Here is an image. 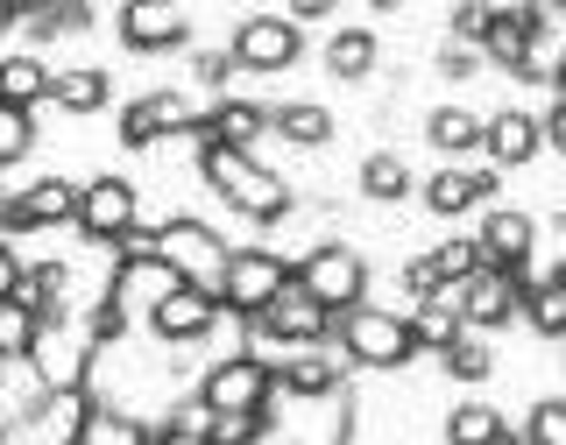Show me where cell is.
I'll return each mask as SVG.
<instances>
[{"instance_id":"cell-17","label":"cell","mask_w":566,"mask_h":445,"mask_svg":"<svg viewBox=\"0 0 566 445\" xmlns=\"http://www.w3.org/2000/svg\"><path fill=\"white\" fill-rule=\"evenodd\" d=\"M262 135H270V106H262V99H234V93L212 99L199 114V128H191L199 149H206V141H220V149H255Z\"/></svg>"},{"instance_id":"cell-21","label":"cell","mask_w":566,"mask_h":445,"mask_svg":"<svg viewBox=\"0 0 566 445\" xmlns=\"http://www.w3.org/2000/svg\"><path fill=\"white\" fill-rule=\"evenodd\" d=\"M106 290H114L120 305H135V297H149V311H156V305H164L170 290H185V276H177L164 255H135V262H114V276H106Z\"/></svg>"},{"instance_id":"cell-26","label":"cell","mask_w":566,"mask_h":445,"mask_svg":"<svg viewBox=\"0 0 566 445\" xmlns=\"http://www.w3.org/2000/svg\"><path fill=\"white\" fill-rule=\"evenodd\" d=\"M270 128L283 141H297V149H326V141H333V114L318 99H283V106H270Z\"/></svg>"},{"instance_id":"cell-40","label":"cell","mask_w":566,"mask_h":445,"mask_svg":"<svg viewBox=\"0 0 566 445\" xmlns=\"http://www.w3.org/2000/svg\"><path fill=\"white\" fill-rule=\"evenodd\" d=\"M474 71H482V50H468V43L439 50V78H474Z\"/></svg>"},{"instance_id":"cell-31","label":"cell","mask_w":566,"mask_h":445,"mask_svg":"<svg viewBox=\"0 0 566 445\" xmlns=\"http://www.w3.org/2000/svg\"><path fill=\"white\" fill-rule=\"evenodd\" d=\"M276 432V411H248V417H206L199 445H262Z\"/></svg>"},{"instance_id":"cell-19","label":"cell","mask_w":566,"mask_h":445,"mask_svg":"<svg viewBox=\"0 0 566 445\" xmlns=\"http://www.w3.org/2000/svg\"><path fill=\"white\" fill-rule=\"evenodd\" d=\"M538 149H545V114H524V106L489 114V170H524Z\"/></svg>"},{"instance_id":"cell-33","label":"cell","mask_w":566,"mask_h":445,"mask_svg":"<svg viewBox=\"0 0 566 445\" xmlns=\"http://www.w3.org/2000/svg\"><path fill=\"white\" fill-rule=\"evenodd\" d=\"M85 332H93V347H99V353H106V347H120V340H128V305H120L114 290H99V305L85 311Z\"/></svg>"},{"instance_id":"cell-10","label":"cell","mask_w":566,"mask_h":445,"mask_svg":"<svg viewBox=\"0 0 566 445\" xmlns=\"http://www.w3.org/2000/svg\"><path fill=\"white\" fill-rule=\"evenodd\" d=\"M78 205H85V184H71V177H35V184H22L8 199V212H0V226L8 234H43V226H78Z\"/></svg>"},{"instance_id":"cell-22","label":"cell","mask_w":566,"mask_h":445,"mask_svg":"<svg viewBox=\"0 0 566 445\" xmlns=\"http://www.w3.org/2000/svg\"><path fill=\"white\" fill-rule=\"evenodd\" d=\"M424 141L460 163L468 149H489V114H468V106H432V114H424Z\"/></svg>"},{"instance_id":"cell-34","label":"cell","mask_w":566,"mask_h":445,"mask_svg":"<svg viewBox=\"0 0 566 445\" xmlns=\"http://www.w3.org/2000/svg\"><path fill=\"white\" fill-rule=\"evenodd\" d=\"M35 149V114L29 106H0V163H22Z\"/></svg>"},{"instance_id":"cell-6","label":"cell","mask_w":566,"mask_h":445,"mask_svg":"<svg viewBox=\"0 0 566 445\" xmlns=\"http://www.w3.org/2000/svg\"><path fill=\"white\" fill-rule=\"evenodd\" d=\"M283 290H297V262H283L276 247H234V269H227V290H220L227 311L255 326Z\"/></svg>"},{"instance_id":"cell-25","label":"cell","mask_w":566,"mask_h":445,"mask_svg":"<svg viewBox=\"0 0 566 445\" xmlns=\"http://www.w3.org/2000/svg\"><path fill=\"white\" fill-rule=\"evenodd\" d=\"M50 85H57V71L43 57H29V50H14V57L0 64V106H29L35 114V99H50Z\"/></svg>"},{"instance_id":"cell-8","label":"cell","mask_w":566,"mask_h":445,"mask_svg":"<svg viewBox=\"0 0 566 445\" xmlns=\"http://www.w3.org/2000/svg\"><path fill=\"white\" fill-rule=\"evenodd\" d=\"M234 64L241 71H255V78H270V71H291L297 57H305V29L291 22V14H270V8H255V14H241L234 22Z\"/></svg>"},{"instance_id":"cell-38","label":"cell","mask_w":566,"mask_h":445,"mask_svg":"<svg viewBox=\"0 0 566 445\" xmlns=\"http://www.w3.org/2000/svg\"><path fill=\"white\" fill-rule=\"evenodd\" d=\"M439 290H447V276H439L432 255H411V262H403V297H411V305H432Z\"/></svg>"},{"instance_id":"cell-41","label":"cell","mask_w":566,"mask_h":445,"mask_svg":"<svg viewBox=\"0 0 566 445\" xmlns=\"http://www.w3.org/2000/svg\"><path fill=\"white\" fill-rule=\"evenodd\" d=\"M545 149H559V156H566V99L545 106Z\"/></svg>"},{"instance_id":"cell-29","label":"cell","mask_w":566,"mask_h":445,"mask_svg":"<svg viewBox=\"0 0 566 445\" xmlns=\"http://www.w3.org/2000/svg\"><path fill=\"white\" fill-rule=\"evenodd\" d=\"M510 438V417L495 403H453L447 411V445H503Z\"/></svg>"},{"instance_id":"cell-44","label":"cell","mask_w":566,"mask_h":445,"mask_svg":"<svg viewBox=\"0 0 566 445\" xmlns=\"http://www.w3.org/2000/svg\"><path fill=\"white\" fill-rule=\"evenodd\" d=\"M559 353H566V340H559Z\"/></svg>"},{"instance_id":"cell-23","label":"cell","mask_w":566,"mask_h":445,"mask_svg":"<svg viewBox=\"0 0 566 445\" xmlns=\"http://www.w3.org/2000/svg\"><path fill=\"white\" fill-rule=\"evenodd\" d=\"M71 445H149V424H142V417H128L120 403L93 396V411H85V424L71 432Z\"/></svg>"},{"instance_id":"cell-15","label":"cell","mask_w":566,"mask_h":445,"mask_svg":"<svg viewBox=\"0 0 566 445\" xmlns=\"http://www.w3.org/2000/svg\"><path fill=\"white\" fill-rule=\"evenodd\" d=\"M220 318H227L220 297H206V290H191V283H185V290H170L164 305L149 311V332L164 347H199V340H212V326H220Z\"/></svg>"},{"instance_id":"cell-43","label":"cell","mask_w":566,"mask_h":445,"mask_svg":"<svg viewBox=\"0 0 566 445\" xmlns=\"http://www.w3.org/2000/svg\"><path fill=\"white\" fill-rule=\"evenodd\" d=\"M553 283H559V290H566V255H559V262H553Z\"/></svg>"},{"instance_id":"cell-28","label":"cell","mask_w":566,"mask_h":445,"mask_svg":"<svg viewBox=\"0 0 566 445\" xmlns=\"http://www.w3.org/2000/svg\"><path fill=\"white\" fill-rule=\"evenodd\" d=\"M376 57H382V50H376V29H361V22H354V29H333V43H326V71H333V78H368V71H376Z\"/></svg>"},{"instance_id":"cell-5","label":"cell","mask_w":566,"mask_h":445,"mask_svg":"<svg viewBox=\"0 0 566 445\" xmlns=\"http://www.w3.org/2000/svg\"><path fill=\"white\" fill-rule=\"evenodd\" d=\"M164 262L191 283V290L220 297V290H227V269H234V247L212 234L206 220H191V212H170V220H164Z\"/></svg>"},{"instance_id":"cell-1","label":"cell","mask_w":566,"mask_h":445,"mask_svg":"<svg viewBox=\"0 0 566 445\" xmlns=\"http://www.w3.org/2000/svg\"><path fill=\"white\" fill-rule=\"evenodd\" d=\"M199 177H206L212 199L234 205L241 220H255V226H276V220H291V212H297L291 177L270 170L255 149H220V141H206V149H199Z\"/></svg>"},{"instance_id":"cell-14","label":"cell","mask_w":566,"mask_h":445,"mask_svg":"<svg viewBox=\"0 0 566 445\" xmlns=\"http://www.w3.org/2000/svg\"><path fill=\"white\" fill-rule=\"evenodd\" d=\"M199 114H191L185 93H142L120 106V149H156L164 135H191Z\"/></svg>"},{"instance_id":"cell-9","label":"cell","mask_w":566,"mask_h":445,"mask_svg":"<svg viewBox=\"0 0 566 445\" xmlns=\"http://www.w3.org/2000/svg\"><path fill=\"white\" fill-rule=\"evenodd\" d=\"M333 326H340V318L318 305V297H305V290H283L276 305L255 318V340H276L283 353H312V347H333Z\"/></svg>"},{"instance_id":"cell-18","label":"cell","mask_w":566,"mask_h":445,"mask_svg":"<svg viewBox=\"0 0 566 445\" xmlns=\"http://www.w3.org/2000/svg\"><path fill=\"white\" fill-rule=\"evenodd\" d=\"M482 255H489V269H510V276H531V247H538V220L517 205H495L489 220H482Z\"/></svg>"},{"instance_id":"cell-3","label":"cell","mask_w":566,"mask_h":445,"mask_svg":"<svg viewBox=\"0 0 566 445\" xmlns=\"http://www.w3.org/2000/svg\"><path fill=\"white\" fill-rule=\"evenodd\" d=\"M276 361H262L255 347H241V353H227V361H212L206 368V382H199V403L212 417H248V411H276Z\"/></svg>"},{"instance_id":"cell-24","label":"cell","mask_w":566,"mask_h":445,"mask_svg":"<svg viewBox=\"0 0 566 445\" xmlns=\"http://www.w3.org/2000/svg\"><path fill=\"white\" fill-rule=\"evenodd\" d=\"M50 99H57L64 114H106V99H114V78H106L99 64H71V71H57Z\"/></svg>"},{"instance_id":"cell-16","label":"cell","mask_w":566,"mask_h":445,"mask_svg":"<svg viewBox=\"0 0 566 445\" xmlns=\"http://www.w3.org/2000/svg\"><path fill=\"white\" fill-rule=\"evenodd\" d=\"M276 389L297 403H333L347 389V361L333 347H312V353H283L276 361Z\"/></svg>"},{"instance_id":"cell-45","label":"cell","mask_w":566,"mask_h":445,"mask_svg":"<svg viewBox=\"0 0 566 445\" xmlns=\"http://www.w3.org/2000/svg\"><path fill=\"white\" fill-rule=\"evenodd\" d=\"M559 220H566V212H559Z\"/></svg>"},{"instance_id":"cell-2","label":"cell","mask_w":566,"mask_h":445,"mask_svg":"<svg viewBox=\"0 0 566 445\" xmlns=\"http://www.w3.org/2000/svg\"><path fill=\"white\" fill-rule=\"evenodd\" d=\"M333 347H340L354 368H411L418 361L411 311H389V305H354V311H340Z\"/></svg>"},{"instance_id":"cell-30","label":"cell","mask_w":566,"mask_h":445,"mask_svg":"<svg viewBox=\"0 0 566 445\" xmlns=\"http://www.w3.org/2000/svg\"><path fill=\"white\" fill-rule=\"evenodd\" d=\"M22 29L35 35V43H50V35H78V29H93V8H85V0H57V8L22 14Z\"/></svg>"},{"instance_id":"cell-13","label":"cell","mask_w":566,"mask_h":445,"mask_svg":"<svg viewBox=\"0 0 566 445\" xmlns=\"http://www.w3.org/2000/svg\"><path fill=\"white\" fill-rule=\"evenodd\" d=\"M114 29H120V43H128L135 57H164V50L191 43V14L177 8V0H128Z\"/></svg>"},{"instance_id":"cell-32","label":"cell","mask_w":566,"mask_h":445,"mask_svg":"<svg viewBox=\"0 0 566 445\" xmlns=\"http://www.w3.org/2000/svg\"><path fill=\"white\" fill-rule=\"evenodd\" d=\"M35 340H43V318L22 311V305H0V353H8V361H29Z\"/></svg>"},{"instance_id":"cell-4","label":"cell","mask_w":566,"mask_h":445,"mask_svg":"<svg viewBox=\"0 0 566 445\" xmlns=\"http://www.w3.org/2000/svg\"><path fill=\"white\" fill-rule=\"evenodd\" d=\"M297 290L318 297L333 318L354 311V305H368V255L347 247V241H318L312 255H297Z\"/></svg>"},{"instance_id":"cell-42","label":"cell","mask_w":566,"mask_h":445,"mask_svg":"<svg viewBox=\"0 0 566 445\" xmlns=\"http://www.w3.org/2000/svg\"><path fill=\"white\" fill-rule=\"evenodd\" d=\"M553 93L566 99V50H553Z\"/></svg>"},{"instance_id":"cell-37","label":"cell","mask_w":566,"mask_h":445,"mask_svg":"<svg viewBox=\"0 0 566 445\" xmlns=\"http://www.w3.org/2000/svg\"><path fill=\"white\" fill-rule=\"evenodd\" d=\"M447 29H453V43L482 50V43H489V29H495V8H482V0H460V8L447 14Z\"/></svg>"},{"instance_id":"cell-7","label":"cell","mask_w":566,"mask_h":445,"mask_svg":"<svg viewBox=\"0 0 566 445\" xmlns=\"http://www.w3.org/2000/svg\"><path fill=\"white\" fill-rule=\"evenodd\" d=\"M93 361H99V347H93V332H85V318L43 326V340L29 353V368L43 375L50 396H85V389H93Z\"/></svg>"},{"instance_id":"cell-20","label":"cell","mask_w":566,"mask_h":445,"mask_svg":"<svg viewBox=\"0 0 566 445\" xmlns=\"http://www.w3.org/2000/svg\"><path fill=\"white\" fill-rule=\"evenodd\" d=\"M495 177H503V170L447 163V170H432V177H424V205H432L439 220H460V212H474V205H489V199H495Z\"/></svg>"},{"instance_id":"cell-35","label":"cell","mask_w":566,"mask_h":445,"mask_svg":"<svg viewBox=\"0 0 566 445\" xmlns=\"http://www.w3.org/2000/svg\"><path fill=\"white\" fill-rule=\"evenodd\" d=\"M439 368H447L453 382H489V375H495V353H489L482 340H460L453 353H439Z\"/></svg>"},{"instance_id":"cell-39","label":"cell","mask_w":566,"mask_h":445,"mask_svg":"<svg viewBox=\"0 0 566 445\" xmlns=\"http://www.w3.org/2000/svg\"><path fill=\"white\" fill-rule=\"evenodd\" d=\"M234 50H199V57H191V78H199V85H212V93H220L227 99V78H234Z\"/></svg>"},{"instance_id":"cell-27","label":"cell","mask_w":566,"mask_h":445,"mask_svg":"<svg viewBox=\"0 0 566 445\" xmlns=\"http://www.w3.org/2000/svg\"><path fill=\"white\" fill-rule=\"evenodd\" d=\"M354 184H361V199H376V205H403L411 199V163H403L397 149H376L361 170H354Z\"/></svg>"},{"instance_id":"cell-12","label":"cell","mask_w":566,"mask_h":445,"mask_svg":"<svg viewBox=\"0 0 566 445\" xmlns=\"http://www.w3.org/2000/svg\"><path fill=\"white\" fill-rule=\"evenodd\" d=\"M531 283L538 276H510V269H482L474 283H460V318H468V332L510 326V318L531 305Z\"/></svg>"},{"instance_id":"cell-11","label":"cell","mask_w":566,"mask_h":445,"mask_svg":"<svg viewBox=\"0 0 566 445\" xmlns=\"http://www.w3.org/2000/svg\"><path fill=\"white\" fill-rule=\"evenodd\" d=\"M135 184L120 170H106V177H93V184H85V205H78V234L85 241H99V247H120L135 234Z\"/></svg>"},{"instance_id":"cell-36","label":"cell","mask_w":566,"mask_h":445,"mask_svg":"<svg viewBox=\"0 0 566 445\" xmlns=\"http://www.w3.org/2000/svg\"><path fill=\"white\" fill-rule=\"evenodd\" d=\"M524 432H531V445H566V396H538Z\"/></svg>"}]
</instances>
